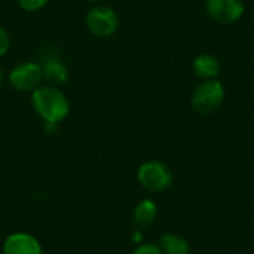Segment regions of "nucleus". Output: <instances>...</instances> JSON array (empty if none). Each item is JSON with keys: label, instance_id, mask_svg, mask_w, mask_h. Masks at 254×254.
I'll use <instances>...</instances> for the list:
<instances>
[{"label": "nucleus", "instance_id": "obj_1", "mask_svg": "<svg viewBox=\"0 0 254 254\" xmlns=\"http://www.w3.org/2000/svg\"><path fill=\"white\" fill-rule=\"evenodd\" d=\"M33 110L39 115L43 122L61 124L71 110L70 101L65 94L51 85H40L31 92L30 97Z\"/></svg>", "mask_w": 254, "mask_h": 254}, {"label": "nucleus", "instance_id": "obj_2", "mask_svg": "<svg viewBox=\"0 0 254 254\" xmlns=\"http://www.w3.org/2000/svg\"><path fill=\"white\" fill-rule=\"evenodd\" d=\"M225 98V88L219 80H205L192 94V107L199 115H211L220 109Z\"/></svg>", "mask_w": 254, "mask_h": 254}, {"label": "nucleus", "instance_id": "obj_3", "mask_svg": "<svg viewBox=\"0 0 254 254\" xmlns=\"http://www.w3.org/2000/svg\"><path fill=\"white\" fill-rule=\"evenodd\" d=\"M85 25L91 34L97 37H109L116 33L119 16L113 7L98 3L86 12Z\"/></svg>", "mask_w": 254, "mask_h": 254}, {"label": "nucleus", "instance_id": "obj_4", "mask_svg": "<svg viewBox=\"0 0 254 254\" xmlns=\"http://www.w3.org/2000/svg\"><path fill=\"white\" fill-rule=\"evenodd\" d=\"M137 180L149 192H164L173 185L171 170L159 161H147L140 165Z\"/></svg>", "mask_w": 254, "mask_h": 254}, {"label": "nucleus", "instance_id": "obj_5", "mask_svg": "<svg viewBox=\"0 0 254 254\" xmlns=\"http://www.w3.org/2000/svg\"><path fill=\"white\" fill-rule=\"evenodd\" d=\"M10 86L18 92H33L43 82L40 63L24 61L16 64L7 76Z\"/></svg>", "mask_w": 254, "mask_h": 254}, {"label": "nucleus", "instance_id": "obj_6", "mask_svg": "<svg viewBox=\"0 0 254 254\" xmlns=\"http://www.w3.org/2000/svg\"><path fill=\"white\" fill-rule=\"evenodd\" d=\"M207 13L220 24H232L244 13V3L241 0H207Z\"/></svg>", "mask_w": 254, "mask_h": 254}, {"label": "nucleus", "instance_id": "obj_7", "mask_svg": "<svg viewBox=\"0 0 254 254\" xmlns=\"http://www.w3.org/2000/svg\"><path fill=\"white\" fill-rule=\"evenodd\" d=\"M1 254H45L40 241L28 232L7 235L1 246Z\"/></svg>", "mask_w": 254, "mask_h": 254}, {"label": "nucleus", "instance_id": "obj_8", "mask_svg": "<svg viewBox=\"0 0 254 254\" xmlns=\"http://www.w3.org/2000/svg\"><path fill=\"white\" fill-rule=\"evenodd\" d=\"M43 82L51 86H63L68 82V68L67 65L55 57H48L43 63H40Z\"/></svg>", "mask_w": 254, "mask_h": 254}, {"label": "nucleus", "instance_id": "obj_9", "mask_svg": "<svg viewBox=\"0 0 254 254\" xmlns=\"http://www.w3.org/2000/svg\"><path fill=\"white\" fill-rule=\"evenodd\" d=\"M159 249L164 254H189V243L186 238L176 234H162L158 241Z\"/></svg>", "mask_w": 254, "mask_h": 254}, {"label": "nucleus", "instance_id": "obj_10", "mask_svg": "<svg viewBox=\"0 0 254 254\" xmlns=\"http://www.w3.org/2000/svg\"><path fill=\"white\" fill-rule=\"evenodd\" d=\"M193 71L196 76L208 80V79H213L219 74L220 64L216 60V57L208 55V54H202L193 60Z\"/></svg>", "mask_w": 254, "mask_h": 254}, {"label": "nucleus", "instance_id": "obj_11", "mask_svg": "<svg viewBox=\"0 0 254 254\" xmlns=\"http://www.w3.org/2000/svg\"><path fill=\"white\" fill-rule=\"evenodd\" d=\"M158 216V205L152 199L140 201L134 208V220L138 226H149Z\"/></svg>", "mask_w": 254, "mask_h": 254}, {"label": "nucleus", "instance_id": "obj_12", "mask_svg": "<svg viewBox=\"0 0 254 254\" xmlns=\"http://www.w3.org/2000/svg\"><path fill=\"white\" fill-rule=\"evenodd\" d=\"M51 0H18V6L25 12H37L43 9Z\"/></svg>", "mask_w": 254, "mask_h": 254}, {"label": "nucleus", "instance_id": "obj_13", "mask_svg": "<svg viewBox=\"0 0 254 254\" xmlns=\"http://www.w3.org/2000/svg\"><path fill=\"white\" fill-rule=\"evenodd\" d=\"M131 254H164L162 250L159 249L158 244H152V243H147V244H138L134 252Z\"/></svg>", "mask_w": 254, "mask_h": 254}, {"label": "nucleus", "instance_id": "obj_14", "mask_svg": "<svg viewBox=\"0 0 254 254\" xmlns=\"http://www.w3.org/2000/svg\"><path fill=\"white\" fill-rule=\"evenodd\" d=\"M9 48H10V37L7 31L3 27H0V57L6 55Z\"/></svg>", "mask_w": 254, "mask_h": 254}, {"label": "nucleus", "instance_id": "obj_15", "mask_svg": "<svg viewBox=\"0 0 254 254\" xmlns=\"http://www.w3.org/2000/svg\"><path fill=\"white\" fill-rule=\"evenodd\" d=\"M58 128H60V124H55V122H43V132L48 134V135L57 134Z\"/></svg>", "mask_w": 254, "mask_h": 254}, {"label": "nucleus", "instance_id": "obj_16", "mask_svg": "<svg viewBox=\"0 0 254 254\" xmlns=\"http://www.w3.org/2000/svg\"><path fill=\"white\" fill-rule=\"evenodd\" d=\"M86 1H89V3H95V4H98V3H101L103 0H86Z\"/></svg>", "mask_w": 254, "mask_h": 254}, {"label": "nucleus", "instance_id": "obj_17", "mask_svg": "<svg viewBox=\"0 0 254 254\" xmlns=\"http://www.w3.org/2000/svg\"><path fill=\"white\" fill-rule=\"evenodd\" d=\"M1 82H3V70L0 67V86H1Z\"/></svg>", "mask_w": 254, "mask_h": 254}]
</instances>
